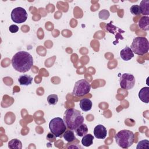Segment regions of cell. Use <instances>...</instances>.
I'll return each mask as SVG.
<instances>
[{"instance_id":"obj_1","label":"cell","mask_w":149,"mask_h":149,"mask_svg":"<svg viewBox=\"0 0 149 149\" xmlns=\"http://www.w3.org/2000/svg\"><path fill=\"white\" fill-rule=\"evenodd\" d=\"M11 63L15 70L20 73H25L28 72L33 65V59L30 54L21 51L13 56Z\"/></svg>"},{"instance_id":"obj_2","label":"cell","mask_w":149,"mask_h":149,"mask_svg":"<svg viewBox=\"0 0 149 149\" xmlns=\"http://www.w3.org/2000/svg\"><path fill=\"white\" fill-rule=\"evenodd\" d=\"M84 117L80 112L74 108L67 109L63 116V120L66 127L72 130H75L84 122Z\"/></svg>"},{"instance_id":"obj_3","label":"cell","mask_w":149,"mask_h":149,"mask_svg":"<svg viewBox=\"0 0 149 149\" xmlns=\"http://www.w3.org/2000/svg\"><path fill=\"white\" fill-rule=\"evenodd\" d=\"M116 144L123 148H127L130 147L134 140V133L129 130H122L118 132L115 136Z\"/></svg>"},{"instance_id":"obj_4","label":"cell","mask_w":149,"mask_h":149,"mask_svg":"<svg viewBox=\"0 0 149 149\" xmlns=\"http://www.w3.org/2000/svg\"><path fill=\"white\" fill-rule=\"evenodd\" d=\"M130 48L135 54L143 55L148 52L149 42L146 37H135L133 40Z\"/></svg>"},{"instance_id":"obj_5","label":"cell","mask_w":149,"mask_h":149,"mask_svg":"<svg viewBox=\"0 0 149 149\" xmlns=\"http://www.w3.org/2000/svg\"><path fill=\"white\" fill-rule=\"evenodd\" d=\"M49 128L51 132L55 135L56 137H59L66 130V126L63 119L59 117L53 118L49 123Z\"/></svg>"},{"instance_id":"obj_6","label":"cell","mask_w":149,"mask_h":149,"mask_svg":"<svg viewBox=\"0 0 149 149\" xmlns=\"http://www.w3.org/2000/svg\"><path fill=\"white\" fill-rule=\"evenodd\" d=\"M90 89V84L85 79H80L75 83L72 94L76 97H81L88 94Z\"/></svg>"},{"instance_id":"obj_7","label":"cell","mask_w":149,"mask_h":149,"mask_svg":"<svg viewBox=\"0 0 149 149\" xmlns=\"http://www.w3.org/2000/svg\"><path fill=\"white\" fill-rule=\"evenodd\" d=\"M11 19L16 23H23L27 19V13L23 8H15L11 12Z\"/></svg>"},{"instance_id":"obj_8","label":"cell","mask_w":149,"mask_h":149,"mask_svg":"<svg viewBox=\"0 0 149 149\" xmlns=\"http://www.w3.org/2000/svg\"><path fill=\"white\" fill-rule=\"evenodd\" d=\"M135 81L136 80L133 74L126 73L121 75L119 80V84L122 88L128 90L134 87Z\"/></svg>"},{"instance_id":"obj_9","label":"cell","mask_w":149,"mask_h":149,"mask_svg":"<svg viewBox=\"0 0 149 149\" xmlns=\"http://www.w3.org/2000/svg\"><path fill=\"white\" fill-rule=\"evenodd\" d=\"M105 29L110 33L115 35L116 40L113 42V44H117L118 42L119 39L123 40V37L122 36V34L125 33V31L118 27L115 26L113 24H112V22L105 25Z\"/></svg>"},{"instance_id":"obj_10","label":"cell","mask_w":149,"mask_h":149,"mask_svg":"<svg viewBox=\"0 0 149 149\" xmlns=\"http://www.w3.org/2000/svg\"><path fill=\"white\" fill-rule=\"evenodd\" d=\"M94 136L100 139H104L107 135V130L102 125H98L94 129Z\"/></svg>"},{"instance_id":"obj_11","label":"cell","mask_w":149,"mask_h":149,"mask_svg":"<svg viewBox=\"0 0 149 149\" xmlns=\"http://www.w3.org/2000/svg\"><path fill=\"white\" fill-rule=\"evenodd\" d=\"M120 56L123 61H128L133 58L134 53L130 47H126L120 51Z\"/></svg>"},{"instance_id":"obj_12","label":"cell","mask_w":149,"mask_h":149,"mask_svg":"<svg viewBox=\"0 0 149 149\" xmlns=\"http://www.w3.org/2000/svg\"><path fill=\"white\" fill-rule=\"evenodd\" d=\"M139 97L142 102L148 104L149 102V87H144L141 88L139 93Z\"/></svg>"},{"instance_id":"obj_13","label":"cell","mask_w":149,"mask_h":149,"mask_svg":"<svg viewBox=\"0 0 149 149\" xmlns=\"http://www.w3.org/2000/svg\"><path fill=\"white\" fill-rule=\"evenodd\" d=\"M80 107L84 112L90 111L92 108V102L88 98H83L80 101Z\"/></svg>"},{"instance_id":"obj_14","label":"cell","mask_w":149,"mask_h":149,"mask_svg":"<svg viewBox=\"0 0 149 149\" xmlns=\"http://www.w3.org/2000/svg\"><path fill=\"white\" fill-rule=\"evenodd\" d=\"M139 27L140 29L144 31L149 30V17L143 16L141 17L138 23Z\"/></svg>"},{"instance_id":"obj_15","label":"cell","mask_w":149,"mask_h":149,"mask_svg":"<svg viewBox=\"0 0 149 149\" xmlns=\"http://www.w3.org/2000/svg\"><path fill=\"white\" fill-rule=\"evenodd\" d=\"M33 77L28 74H23L18 79L19 83L22 86H29L32 83Z\"/></svg>"},{"instance_id":"obj_16","label":"cell","mask_w":149,"mask_h":149,"mask_svg":"<svg viewBox=\"0 0 149 149\" xmlns=\"http://www.w3.org/2000/svg\"><path fill=\"white\" fill-rule=\"evenodd\" d=\"M139 6L140 9L141 13L144 15V16H148L149 15V1L143 0Z\"/></svg>"},{"instance_id":"obj_17","label":"cell","mask_w":149,"mask_h":149,"mask_svg":"<svg viewBox=\"0 0 149 149\" xmlns=\"http://www.w3.org/2000/svg\"><path fill=\"white\" fill-rule=\"evenodd\" d=\"M94 137L91 134H87L83 136L81 140V143L83 146L85 147H89L93 144Z\"/></svg>"},{"instance_id":"obj_18","label":"cell","mask_w":149,"mask_h":149,"mask_svg":"<svg viewBox=\"0 0 149 149\" xmlns=\"http://www.w3.org/2000/svg\"><path fill=\"white\" fill-rule=\"evenodd\" d=\"M8 147L10 149H22V143L19 140L13 139L8 142Z\"/></svg>"},{"instance_id":"obj_19","label":"cell","mask_w":149,"mask_h":149,"mask_svg":"<svg viewBox=\"0 0 149 149\" xmlns=\"http://www.w3.org/2000/svg\"><path fill=\"white\" fill-rule=\"evenodd\" d=\"M76 133L78 136L82 137L86 134L88 132V128L86 124L82 123L75 130Z\"/></svg>"},{"instance_id":"obj_20","label":"cell","mask_w":149,"mask_h":149,"mask_svg":"<svg viewBox=\"0 0 149 149\" xmlns=\"http://www.w3.org/2000/svg\"><path fill=\"white\" fill-rule=\"evenodd\" d=\"M63 137L65 139V140L68 142H72L76 139V137L74 136V132L72 130L65 131L63 133Z\"/></svg>"},{"instance_id":"obj_21","label":"cell","mask_w":149,"mask_h":149,"mask_svg":"<svg viewBox=\"0 0 149 149\" xmlns=\"http://www.w3.org/2000/svg\"><path fill=\"white\" fill-rule=\"evenodd\" d=\"M47 101L49 105H55L58 101V97L56 94H50L47 97Z\"/></svg>"},{"instance_id":"obj_22","label":"cell","mask_w":149,"mask_h":149,"mask_svg":"<svg viewBox=\"0 0 149 149\" xmlns=\"http://www.w3.org/2000/svg\"><path fill=\"white\" fill-rule=\"evenodd\" d=\"M137 149H148L149 148V141L148 140H143L140 141L136 147Z\"/></svg>"},{"instance_id":"obj_23","label":"cell","mask_w":149,"mask_h":149,"mask_svg":"<svg viewBox=\"0 0 149 149\" xmlns=\"http://www.w3.org/2000/svg\"><path fill=\"white\" fill-rule=\"evenodd\" d=\"M109 12L108 10L103 9L101 10L99 13H98V16L100 19H103V20H107L109 17Z\"/></svg>"},{"instance_id":"obj_24","label":"cell","mask_w":149,"mask_h":149,"mask_svg":"<svg viewBox=\"0 0 149 149\" xmlns=\"http://www.w3.org/2000/svg\"><path fill=\"white\" fill-rule=\"evenodd\" d=\"M130 10V12L133 15H140L141 13L139 6L137 5H134L132 6Z\"/></svg>"},{"instance_id":"obj_25","label":"cell","mask_w":149,"mask_h":149,"mask_svg":"<svg viewBox=\"0 0 149 149\" xmlns=\"http://www.w3.org/2000/svg\"><path fill=\"white\" fill-rule=\"evenodd\" d=\"M9 30L12 33H15L19 31V27L16 24H12L9 26Z\"/></svg>"}]
</instances>
